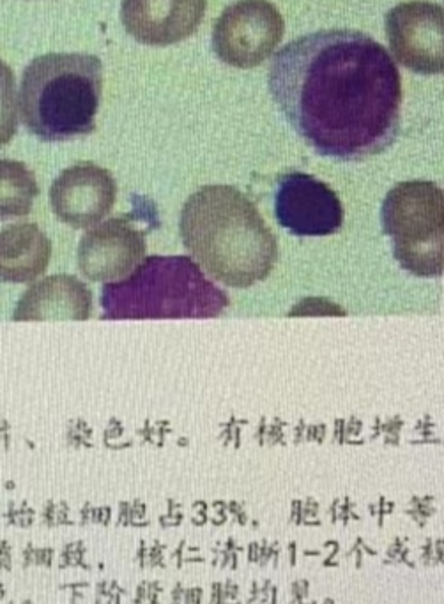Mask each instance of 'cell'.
Wrapping results in <instances>:
<instances>
[{
    "label": "cell",
    "mask_w": 444,
    "mask_h": 604,
    "mask_svg": "<svg viewBox=\"0 0 444 604\" xmlns=\"http://www.w3.org/2000/svg\"><path fill=\"white\" fill-rule=\"evenodd\" d=\"M55 550L54 547L36 546L33 543H27L22 550L23 567H50L54 564Z\"/></svg>",
    "instance_id": "obj_16"
},
{
    "label": "cell",
    "mask_w": 444,
    "mask_h": 604,
    "mask_svg": "<svg viewBox=\"0 0 444 604\" xmlns=\"http://www.w3.org/2000/svg\"><path fill=\"white\" fill-rule=\"evenodd\" d=\"M0 604H16L15 600L9 597L8 588H6V585L2 581H0Z\"/></svg>",
    "instance_id": "obj_24"
},
{
    "label": "cell",
    "mask_w": 444,
    "mask_h": 604,
    "mask_svg": "<svg viewBox=\"0 0 444 604\" xmlns=\"http://www.w3.org/2000/svg\"><path fill=\"white\" fill-rule=\"evenodd\" d=\"M52 260V242L36 223H18L0 230V283H30L45 274Z\"/></svg>",
    "instance_id": "obj_13"
},
{
    "label": "cell",
    "mask_w": 444,
    "mask_h": 604,
    "mask_svg": "<svg viewBox=\"0 0 444 604\" xmlns=\"http://www.w3.org/2000/svg\"><path fill=\"white\" fill-rule=\"evenodd\" d=\"M267 87L292 129L322 158L365 161L400 134V73L365 32L334 28L294 39L271 60Z\"/></svg>",
    "instance_id": "obj_1"
},
{
    "label": "cell",
    "mask_w": 444,
    "mask_h": 604,
    "mask_svg": "<svg viewBox=\"0 0 444 604\" xmlns=\"http://www.w3.org/2000/svg\"><path fill=\"white\" fill-rule=\"evenodd\" d=\"M37 194L40 184L25 162L0 159V221L30 214Z\"/></svg>",
    "instance_id": "obj_14"
},
{
    "label": "cell",
    "mask_w": 444,
    "mask_h": 604,
    "mask_svg": "<svg viewBox=\"0 0 444 604\" xmlns=\"http://www.w3.org/2000/svg\"><path fill=\"white\" fill-rule=\"evenodd\" d=\"M207 0H122L121 20L139 42L168 46L195 34Z\"/></svg>",
    "instance_id": "obj_11"
},
{
    "label": "cell",
    "mask_w": 444,
    "mask_h": 604,
    "mask_svg": "<svg viewBox=\"0 0 444 604\" xmlns=\"http://www.w3.org/2000/svg\"><path fill=\"white\" fill-rule=\"evenodd\" d=\"M443 6L425 0L398 4L386 14L391 52L402 66L419 74L443 73Z\"/></svg>",
    "instance_id": "obj_8"
},
{
    "label": "cell",
    "mask_w": 444,
    "mask_h": 604,
    "mask_svg": "<svg viewBox=\"0 0 444 604\" xmlns=\"http://www.w3.org/2000/svg\"><path fill=\"white\" fill-rule=\"evenodd\" d=\"M161 585L156 581H144L136 588L135 604H160Z\"/></svg>",
    "instance_id": "obj_20"
},
{
    "label": "cell",
    "mask_w": 444,
    "mask_h": 604,
    "mask_svg": "<svg viewBox=\"0 0 444 604\" xmlns=\"http://www.w3.org/2000/svg\"><path fill=\"white\" fill-rule=\"evenodd\" d=\"M124 588L117 581H103L96 588V604H121Z\"/></svg>",
    "instance_id": "obj_18"
},
{
    "label": "cell",
    "mask_w": 444,
    "mask_h": 604,
    "mask_svg": "<svg viewBox=\"0 0 444 604\" xmlns=\"http://www.w3.org/2000/svg\"><path fill=\"white\" fill-rule=\"evenodd\" d=\"M66 523H69V519L62 511H57V509H52V507H48L47 511H43V525L55 526V525H66Z\"/></svg>",
    "instance_id": "obj_23"
},
{
    "label": "cell",
    "mask_w": 444,
    "mask_h": 604,
    "mask_svg": "<svg viewBox=\"0 0 444 604\" xmlns=\"http://www.w3.org/2000/svg\"><path fill=\"white\" fill-rule=\"evenodd\" d=\"M179 232L186 251L211 278L250 288L269 278L278 240L259 208L230 186H206L182 205Z\"/></svg>",
    "instance_id": "obj_2"
},
{
    "label": "cell",
    "mask_w": 444,
    "mask_h": 604,
    "mask_svg": "<svg viewBox=\"0 0 444 604\" xmlns=\"http://www.w3.org/2000/svg\"><path fill=\"white\" fill-rule=\"evenodd\" d=\"M6 519H8L9 525L20 526V528H29L34 523V512L29 507H11L6 512Z\"/></svg>",
    "instance_id": "obj_21"
},
{
    "label": "cell",
    "mask_w": 444,
    "mask_h": 604,
    "mask_svg": "<svg viewBox=\"0 0 444 604\" xmlns=\"http://www.w3.org/2000/svg\"><path fill=\"white\" fill-rule=\"evenodd\" d=\"M284 18L267 0H238L213 27V49L221 62L239 69L260 66L284 37Z\"/></svg>",
    "instance_id": "obj_6"
},
{
    "label": "cell",
    "mask_w": 444,
    "mask_h": 604,
    "mask_svg": "<svg viewBox=\"0 0 444 604\" xmlns=\"http://www.w3.org/2000/svg\"><path fill=\"white\" fill-rule=\"evenodd\" d=\"M18 131V101L13 69L0 60V148L8 145Z\"/></svg>",
    "instance_id": "obj_15"
},
{
    "label": "cell",
    "mask_w": 444,
    "mask_h": 604,
    "mask_svg": "<svg viewBox=\"0 0 444 604\" xmlns=\"http://www.w3.org/2000/svg\"><path fill=\"white\" fill-rule=\"evenodd\" d=\"M117 198V182L107 168L90 161L66 168L50 187L54 214L76 230L90 228L112 212Z\"/></svg>",
    "instance_id": "obj_9"
},
{
    "label": "cell",
    "mask_w": 444,
    "mask_h": 604,
    "mask_svg": "<svg viewBox=\"0 0 444 604\" xmlns=\"http://www.w3.org/2000/svg\"><path fill=\"white\" fill-rule=\"evenodd\" d=\"M103 62L89 53H47L25 67L20 113L41 141H68L96 131Z\"/></svg>",
    "instance_id": "obj_3"
},
{
    "label": "cell",
    "mask_w": 444,
    "mask_h": 604,
    "mask_svg": "<svg viewBox=\"0 0 444 604\" xmlns=\"http://www.w3.org/2000/svg\"><path fill=\"white\" fill-rule=\"evenodd\" d=\"M147 240L129 219L114 218L82 237L78 267L94 283L124 279L146 260Z\"/></svg>",
    "instance_id": "obj_10"
},
{
    "label": "cell",
    "mask_w": 444,
    "mask_h": 604,
    "mask_svg": "<svg viewBox=\"0 0 444 604\" xmlns=\"http://www.w3.org/2000/svg\"><path fill=\"white\" fill-rule=\"evenodd\" d=\"M0 571H13V544L8 539H0Z\"/></svg>",
    "instance_id": "obj_22"
},
{
    "label": "cell",
    "mask_w": 444,
    "mask_h": 604,
    "mask_svg": "<svg viewBox=\"0 0 444 604\" xmlns=\"http://www.w3.org/2000/svg\"><path fill=\"white\" fill-rule=\"evenodd\" d=\"M230 304L195 260L188 256H149L124 279L101 290L105 320L149 318H214Z\"/></svg>",
    "instance_id": "obj_4"
},
{
    "label": "cell",
    "mask_w": 444,
    "mask_h": 604,
    "mask_svg": "<svg viewBox=\"0 0 444 604\" xmlns=\"http://www.w3.org/2000/svg\"><path fill=\"white\" fill-rule=\"evenodd\" d=\"M274 215L296 237H326L340 232L344 203L329 184L305 172L285 173L274 194Z\"/></svg>",
    "instance_id": "obj_7"
},
{
    "label": "cell",
    "mask_w": 444,
    "mask_h": 604,
    "mask_svg": "<svg viewBox=\"0 0 444 604\" xmlns=\"http://www.w3.org/2000/svg\"><path fill=\"white\" fill-rule=\"evenodd\" d=\"M163 544L161 543H154L153 546L147 547L146 543L140 544V550H139V562L140 565H160V567H163Z\"/></svg>",
    "instance_id": "obj_19"
},
{
    "label": "cell",
    "mask_w": 444,
    "mask_h": 604,
    "mask_svg": "<svg viewBox=\"0 0 444 604\" xmlns=\"http://www.w3.org/2000/svg\"><path fill=\"white\" fill-rule=\"evenodd\" d=\"M87 547L82 540H75L62 547L61 551V567H71V565H80V567H89L86 564Z\"/></svg>",
    "instance_id": "obj_17"
},
{
    "label": "cell",
    "mask_w": 444,
    "mask_h": 604,
    "mask_svg": "<svg viewBox=\"0 0 444 604\" xmlns=\"http://www.w3.org/2000/svg\"><path fill=\"white\" fill-rule=\"evenodd\" d=\"M380 225L402 268L418 278L444 274V193L430 180H407L390 189Z\"/></svg>",
    "instance_id": "obj_5"
},
{
    "label": "cell",
    "mask_w": 444,
    "mask_h": 604,
    "mask_svg": "<svg viewBox=\"0 0 444 604\" xmlns=\"http://www.w3.org/2000/svg\"><path fill=\"white\" fill-rule=\"evenodd\" d=\"M93 293L75 276L59 274L34 283L13 313L15 321L89 320Z\"/></svg>",
    "instance_id": "obj_12"
},
{
    "label": "cell",
    "mask_w": 444,
    "mask_h": 604,
    "mask_svg": "<svg viewBox=\"0 0 444 604\" xmlns=\"http://www.w3.org/2000/svg\"><path fill=\"white\" fill-rule=\"evenodd\" d=\"M22 604H33V600H29V599H27V600H23V603H22Z\"/></svg>",
    "instance_id": "obj_25"
}]
</instances>
